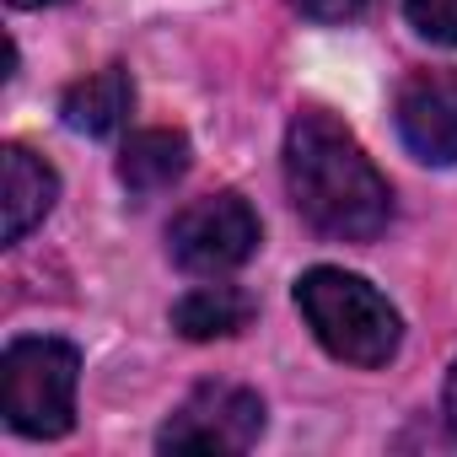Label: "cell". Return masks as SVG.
<instances>
[{
	"label": "cell",
	"mask_w": 457,
	"mask_h": 457,
	"mask_svg": "<svg viewBox=\"0 0 457 457\" xmlns=\"http://www.w3.org/2000/svg\"><path fill=\"white\" fill-rule=\"evenodd\" d=\"M286 194L312 232L334 243H371L393 220V188L361 140L323 108H307L286 129Z\"/></svg>",
	"instance_id": "cell-1"
},
{
	"label": "cell",
	"mask_w": 457,
	"mask_h": 457,
	"mask_svg": "<svg viewBox=\"0 0 457 457\" xmlns=\"http://www.w3.org/2000/svg\"><path fill=\"white\" fill-rule=\"evenodd\" d=\"M296 307L312 328V339L345 361V366H387L403 345V318L398 307L361 275H345V270H307L296 280Z\"/></svg>",
	"instance_id": "cell-2"
},
{
	"label": "cell",
	"mask_w": 457,
	"mask_h": 457,
	"mask_svg": "<svg viewBox=\"0 0 457 457\" xmlns=\"http://www.w3.org/2000/svg\"><path fill=\"white\" fill-rule=\"evenodd\" d=\"M81 355L65 339H17L0 355V414L17 436L54 441L76 425Z\"/></svg>",
	"instance_id": "cell-3"
},
{
	"label": "cell",
	"mask_w": 457,
	"mask_h": 457,
	"mask_svg": "<svg viewBox=\"0 0 457 457\" xmlns=\"http://www.w3.org/2000/svg\"><path fill=\"white\" fill-rule=\"evenodd\" d=\"M259 215L243 194H210L199 204H188L172 232H167V253L183 275H199V280H220L243 270L253 253H259Z\"/></svg>",
	"instance_id": "cell-4"
},
{
	"label": "cell",
	"mask_w": 457,
	"mask_h": 457,
	"mask_svg": "<svg viewBox=\"0 0 457 457\" xmlns=\"http://www.w3.org/2000/svg\"><path fill=\"white\" fill-rule=\"evenodd\" d=\"M264 436V398L253 387L237 382H204L194 387L178 414L162 425L156 446L162 452H215V457H232L248 452Z\"/></svg>",
	"instance_id": "cell-5"
},
{
	"label": "cell",
	"mask_w": 457,
	"mask_h": 457,
	"mask_svg": "<svg viewBox=\"0 0 457 457\" xmlns=\"http://www.w3.org/2000/svg\"><path fill=\"white\" fill-rule=\"evenodd\" d=\"M398 135L403 145L430 162V167H452L457 162V71H414L398 87Z\"/></svg>",
	"instance_id": "cell-6"
},
{
	"label": "cell",
	"mask_w": 457,
	"mask_h": 457,
	"mask_svg": "<svg viewBox=\"0 0 457 457\" xmlns=\"http://www.w3.org/2000/svg\"><path fill=\"white\" fill-rule=\"evenodd\" d=\"M54 199H60V178L49 162H38L28 145L0 151V243H22L54 210Z\"/></svg>",
	"instance_id": "cell-7"
},
{
	"label": "cell",
	"mask_w": 457,
	"mask_h": 457,
	"mask_svg": "<svg viewBox=\"0 0 457 457\" xmlns=\"http://www.w3.org/2000/svg\"><path fill=\"white\" fill-rule=\"evenodd\" d=\"M129 108H135V81H129V71H124V65H103L97 76H87V81H76V87L65 92L60 119H65L76 135L103 140V135H113V129L129 119Z\"/></svg>",
	"instance_id": "cell-8"
},
{
	"label": "cell",
	"mask_w": 457,
	"mask_h": 457,
	"mask_svg": "<svg viewBox=\"0 0 457 457\" xmlns=\"http://www.w3.org/2000/svg\"><path fill=\"white\" fill-rule=\"evenodd\" d=\"M183 172H188V135H178V129H140L119 151V183L135 199L172 188Z\"/></svg>",
	"instance_id": "cell-9"
},
{
	"label": "cell",
	"mask_w": 457,
	"mask_h": 457,
	"mask_svg": "<svg viewBox=\"0 0 457 457\" xmlns=\"http://www.w3.org/2000/svg\"><path fill=\"white\" fill-rule=\"evenodd\" d=\"M253 296L248 291H237V286H194L188 296H178V307H172V328L183 334V339H232V334H243L248 323H253Z\"/></svg>",
	"instance_id": "cell-10"
},
{
	"label": "cell",
	"mask_w": 457,
	"mask_h": 457,
	"mask_svg": "<svg viewBox=\"0 0 457 457\" xmlns=\"http://www.w3.org/2000/svg\"><path fill=\"white\" fill-rule=\"evenodd\" d=\"M403 12H409V28L441 49L457 44V0H403Z\"/></svg>",
	"instance_id": "cell-11"
},
{
	"label": "cell",
	"mask_w": 457,
	"mask_h": 457,
	"mask_svg": "<svg viewBox=\"0 0 457 457\" xmlns=\"http://www.w3.org/2000/svg\"><path fill=\"white\" fill-rule=\"evenodd\" d=\"M291 6H296L307 22H355L371 0H291Z\"/></svg>",
	"instance_id": "cell-12"
},
{
	"label": "cell",
	"mask_w": 457,
	"mask_h": 457,
	"mask_svg": "<svg viewBox=\"0 0 457 457\" xmlns=\"http://www.w3.org/2000/svg\"><path fill=\"white\" fill-rule=\"evenodd\" d=\"M446 420H452V430H457V366H452V377H446Z\"/></svg>",
	"instance_id": "cell-13"
},
{
	"label": "cell",
	"mask_w": 457,
	"mask_h": 457,
	"mask_svg": "<svg viewBox=\"0 0 457 457\" xmlns=\"http://www.w3.org/2000/svg\"><path fill=\"white\" fill-rule=\"evenodd\" d=\"M12 6H22V12H38V6H60V0H12Z\"/></svg>",
	"instance_id": "cell-14"
}]
</instances>
